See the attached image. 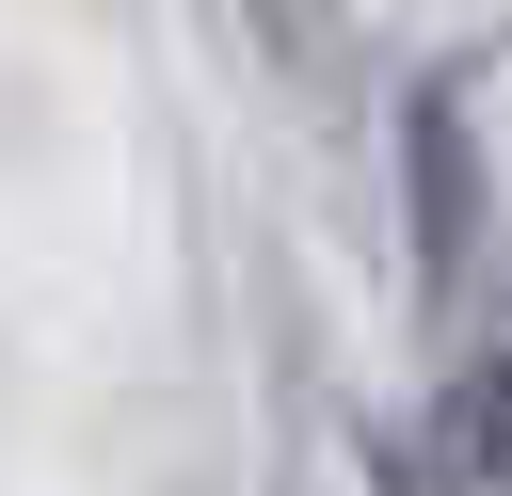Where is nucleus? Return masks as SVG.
I'll return each instance as SVG.
<instances>
[{
	"instance_id": "f03ea898",
	"label": "nucleus",
	"mask_w": 512,
	"mask_h": 496,
	"mask_svg": "<svg viewBox=\"0 0 512 496\" xmlns=\"http://www.w3.org/2000/svg\"><path fill=\"white\" fill-rule=\"evenodd\" d=\"M400 192H416V272L464 288V256H480V144H464V80H432V96L400 112Z\"/></svg>"
},
{
	"instance_id": "f257e3e1",
	"label": "nucleus",
	"mask_w": 512,
	"mask_h": 496,
	"mask_svg": "<svg viewBox=\"0 0 512 496\" xmlns=\"http://www.w3.org/2000/svg\"><path fill=\"white\" fill-rule=\"evenodd\" d=\"M400 496H512V352L448 368L400 416Z\"/></svg>"
}]
</instances>
